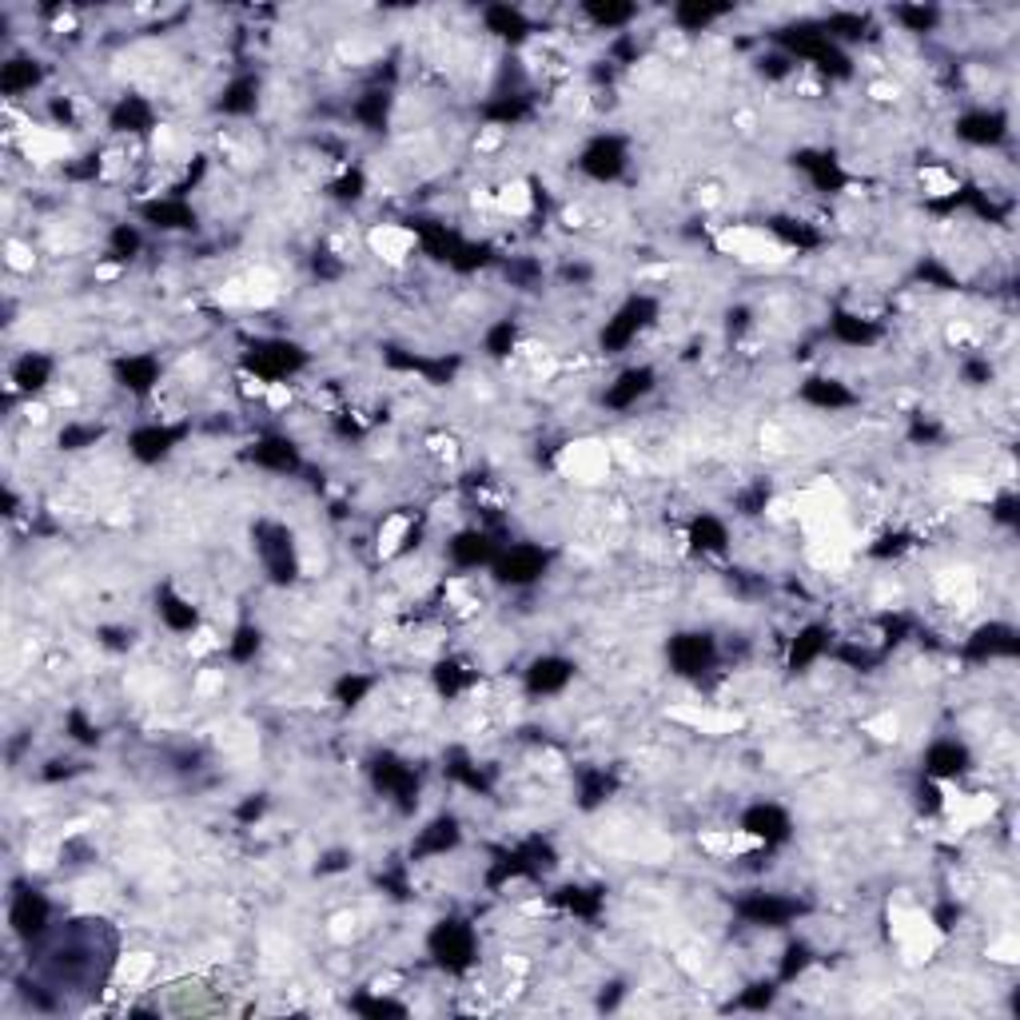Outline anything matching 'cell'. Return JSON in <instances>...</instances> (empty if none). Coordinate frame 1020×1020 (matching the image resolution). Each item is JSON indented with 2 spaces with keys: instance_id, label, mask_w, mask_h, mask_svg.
<instances>
[{
  "instance_id": "cell-1",
  "label": "cell",
  "mask_w": 1020,
  "mask_h": 1020,
  "mask_svg": "<svg viewBox=\"0 0 1020 1020\" xmlns=\"http://www.w3.org/2000/svg\"><path fill=\"white\" fill-rule=\"evenodd\" d=\"M426 952H431V961H435L439 969L459 977V972H466L478 961V937H475V929H471V921L446 917V921H439L435 929H431V937H426Z\"/></svg>"
},
{
  "instance_id": "cell-2",
  "label": "cell",
  "mask_w": 1020,
  "mask_h": 1020,
  "mask_svg": "<svg viewBox=\"0 0 1020 1020\" xmlns=\"http://www.w3.org/2000/svg\"><path fill=\"white\" fill-rule=\"evenodd\" d=\"M244 367H248L259 383H268V387L288 383L291 375H299V371L308 367V351L299 343H291V339H259V343L248 347Z\"/></svg>"
},
{
  "instance_id": "cell-3",
  "label": "cell",
  "mask_w": 1020,
  "mask_h": 1020,
  "mask_svg": "<svg viewBox=\"0 0 1020 1020\" xmlns=\"http://www.w3.org/2000/svg\"><path fill=\"white\" fill-rule=\"evenodd\" d=\"M655 319H658V299H650V296L626 299L622 308L606 319L602 336H598V347H602L606 356H622L626 347L635 343L646 328H655Z\"/></svg>"
},
{
  "instance_id": "cell-4",
  "label": "cell",
  "mask_w": 1020,
  "mask_h": 1020,
  "mask_svg": "<svg viewBox=\"0 0 1020 1020\" xmlns=\"http://www.w3.org/2000/svg\"><path fill=\"white\" fill-rule=\"evenodd\" d=\"M546 566H550V555H546L543 546L515 543V546H503V550H498L491 570H495V578L503 586L523 590V586H535L538 578L546 575Z\"/></svg>"
},
{
  "instance_id": "cell-5",
  "label": "cell",
  "mask_w": 1020,
  "mask_h": 1020,
  "mask_svg": "<svg viewBox=\"0 0 1020 1020\" xmlns=\"http://www.w3.org/2000/svg\"><path fill=\"white\" fill-rule=\"evenodd\" d=\"M9 929L24 945H40L52 929V901L37 889H17L9 901Z\"/></svg>"
},
{
  "instance_id": "cell-6",
  "label": "cell",
  "mask_w": 1020,
  "mask_h": 1020,
  "mask_svg": "<svg viewBox=\"0 0 1020 1020\" xmlns=\"http://www.w3.org/2000/svg\"><path fill=\"white\" fill-rule=\"evenodd\" d=\"M666 658H670V670L682 678H702L713 670L718 662V642L705 630H682V635L670 638L666 646Z\"/></svg>"
},
{
  "instance_id": "cell-7",
  "label": "cell",
  "mask_w": 1020,
  "mask_h": 1020,
  "mask_svg": "<svg viewBox=\"0 0 1020 1020\" xmlns=\"http://www.w3.org/2000/svg\"><path fill=\"white\" fill-rule=\"evenodd\" d=\"M626 168H630V152L622 136H595L578 152V172L595 184H615Z\"/></svg>"
},
{
  "instance_id": "cell-8",
  "label": "cell",
  "mask_w": 1020,
  "mask_h": 1020,
  "mask_svg": "<svg viewBox=\"0 0 1020 1020\" xmlns=\"http://www.w3.org/2000/svg\"><path fill=\"white\" fill-rule=\"evenodd\" d=\"M805 913L802 901H793L785 893H750L738 901V917L745 925H758V929H785Z\"/></svg>"
},
{
  "instance_id": "cell-9",
  "label": "cell",
  "mask_w": 1020,
  "mask_h": 1020,
  "mask_svg": "<svg viewBox=\"0 0 1020 1020\" xmlns=\"http://www.w3.org/2000/svg\"><path fill=\"white\" fill-rule=\"evenodd\" d=\"M259 558H264V570H268L271 583L279 586L296 583L299 558L288 526H259Z\"/></svg>"
},
{
  "instance_id": "cell-10",
  "label": "cell",
  "mask_w": 1020,
  "mask_h": 1020,
  "mask_svg": "<svg viewBox=\"0 0 1020 1020\" xmlns=\"http://www.w3.org/2000/svg\"><path fill=\"white\" fill-rule=\"evenodd\" d=\"M575 682V662L563 655H543L523 670V686L530 698H558Z\"/></svg>"
},
{
  "instance_id": "cell-11",
  "label": "cell",
  "mask_w": 1020,
  "mask_h": 1020,
  "mask_svg": "<svg viewBox=\"0 0 1020 1020\" xmlns=\"http://www.w3.org/2000/svg\"><path fill=\"white\" fill-rule=\"evenodd\" d=\"M742 833L770 849V845H785V842H790V837H793V822H790V813H785L782 805L758 802V805H750V810L742 813Z\"/></svg>"
},
{
  "instance_id": "cell-12",
  "label": "cell",
  "mask_w": 1020,
  "mask_h": 1020,
  "mask_svg": "<svg viewBox=\"0 0 1020 1020\" xmlns=\"http://www.w3.org/2000/svg\"><path fill=\"white\" fill-rule=\"evenodd\" d=\"M972 765V753L965 742H957V738H937V742L925 750L921 758V773L925 777H933V782H957V777H965Z\"/></svg>"
},
{
  "instance_id": "cell-13",
  "label": "cell",
  "mask_w": 1020,
  "mask_h": 1020,
  "mask_svg": "<svg viewBox=\"0 0 1020 1020\" xmlns=\"http://www.w3.org/2000/svg\"><path fill=\"white\" fill-rule=\"evenodd\" d=\"M658 387V371L655 367H626L622 375L615 379V383H606L602 391V403L610 406V411H635L642 399L655 395Z\"/></svg>"
},
{
  "instance_id": "cell-14",
  "label": "cell",
  "mask_w": 1020,
  "mask_h": 1020,
  "mask_svg": "<svg viewBox=\"0 0 1020 1020\" xmlns=\"http://www.w3.org/2000/svg\"><path fill=\"white\" fill-rule=\"evenodd\" d=\"M375 785L391 797V802H399L403 810H415L419 802V773L415 765H406L403 758H395V753H383L375 762Z\"/></svg>"
},
{
  "instance_id": "cell-15",
  "label": "cell",
  "mask_w": 1020,
  "mask_h": 1020,
  "mask_svg": "<svg viewBox=\"0 0 1020 1020\" xmlns=\"http://www.w3.org/2000/svg\"><path fill=\"white\" fill-rule=\"evenodd\" d=\"M184 439V426L172 423H144L128 435V455L136 463H164Z\"/></svg>"
},
{
  "instance_id": "cell-16",
  "label": "cell",
  "mask_w": 1020,
  "mask_h": 1020,
  "mask_svg": "<svg viewBox=\"0 0 1020 1020\" xmlns=\"http://www.w3.org/2000/svg\"><path fill=\"white\" fill-rule=\"evenodd\" d=\"M957 136L972 148H997L1009 136V116H1001L997 109H972L957 120Z\"/></svg>"
},
{
  "instance_id": "cell-17",
  "label": "cell",
  "mask_w": 1020,
  "mask_h": 1020,
  "mask_svg": "<svg viewBox=\"0 0 1020 1020\" xmlns=\"http://www.w3.org/2000/svg\"><path fill=\"white\" fill-rule=\"evenodd\" d=\"M459 842H463L459 817L443 813V817H435V822H426L423 830H419V837L411 842V857H415V862H426V857H446L451 849H459Z\"/></svg>"
},
{
  "instance_id": "cell-18",
  "label": "cell",
  "mask_w": 1020,
  "mask_h": 1020,
  "mask_svg": "<svg viewBox=\"0 0 1020 1020\" xmlns=\"http://www.w3.org/2000/svg\"><path fill=\"white\" fill-rule=\"evenodd\" d=\"M248 459L259 471H271V475H296L299 471V446L288 435H264L251 443Z\"/></svg>"
},
{
  "instance_id": "cell-19",
  "label": "cell",
  "mask_w": 1020,
  "mask_h": 1020,
  "mask_svg": "<svg viewBox=\"0 0 1020 1020\" xmlns=\"http://www.w3.org/2000/svg\"><path fill=\"white\" fill-rule=\"evenodd\" d=\"M686 543H690L693 555H702V558L725 555V550H730V523L710 515V511H702V515H693L690 526H686Z\"/></svg>"
},
{
  "instance_id": "cell-20",
  "label": "cell",
  "mask_w": 1020,
  "mask_h": 1020,
  "mask_svg": "<svg viewBox=\"0 0 1020 1020\" xmlns=\"http://www.w3.org/2000/svg\"><path fill=\"white\" fill-rule=\"evenodd\" d=\"M446 555H451V563L463 566V570H478V566H491L498 555V543L486 530H459L451 543H446Z\"/></svg>"
},
{
  "instance_id": "cell-21",
  "label": "cell",
  "mask_w": 1020,
  "mask_h": 1020,
  "mask_svg": "<svg viewBox=\"0 0 1020 1020\" xmlns=\"http://www.w3.org/2000/svg\"><path fill=\"white\" fill-rule=\"evenodd\" d=\"M44 84V64L37 56H9L0 64V92L9 100L32 96Z\"/></svg>"
},
{
  "instance_id": "cell-22",
  "label": "cell",
  "mask_w": 1020,
  "mask_h": 1020,
  "mask_svg": "<svg viewBox=\"0 0 1020 1020\" xmlns=\"http://www.w3.org/2000/svg\"><path fill=\"white\" fill-rule=\"evenodd\" d=\"M140 216L148 219L152 228H159V231H188V228H196V208H192L184 196L148 199V204L140 208Z\"/></svg>"
},
{
  "instance_id": "cell-23",
  "label": "cell",
  "mask_w": 1020,
  "mask_h": 1020,
  "mask_svg": "<svg viewBox=\"0 0 1020 1020\" xmlns=\"http://www.w3.org/2000/svg\"><path fill=\"white\" fill-rule=\"evenodd\" d=\"M52 375H56V359L44 356V351H24L9 371L12 387H17L20 395H40L52 383Z\"/></svg>"
},
{
  "instance_id": "cell-24",
  "label": "cell",
  "mask_w": 1020,
  "mask_h": 1020,
  "mask_svg": "<svg viewBox=\"0 0 1020 1020\" xmlns=\"http://www.w3.org/2000/svg\"><path fill=\"white\" fill-rule=\"evenodd\" d=\"M159 375H164V367H159L156 356H124L116 363V383L124 387L128 395H148V391H156Z\"/></svg>"
},
{
  "instance_id": "cell-25",
  "label": "cell",
  "mask_w": 1020,
  "mask_h": 1020,
  "mask_svg": "<svg viewBox=\"0 0 1020 1020\" xmlns=\"http://www.w3.org/2000/svg\"><path fill=\"white\" fill-rule=\"evenodd\" d=\"M1017 655V630L1004 622H985L977 626V635L969 638V658L989 662V658H1012Z\"/></svg>"
},
{
  "instance_id": "cell-26",
  "label": "cell",
  "mask_w": 1020,
  "mask_h": 1020,
  "mask_svg": "<svg viewBox=\"0 0 1020 1020\" xmlns=\"http://www.w3.org/2000/svg\"><path fill=\"white\" fill-rule=\"evenodd\" d=\"M112 132H128V136H148L152 128H156V109H152V100L144 96H120L116 109H112L109 116Z\"/></svg>"
},
{
  "instance_id": "cell-27",
  "label": "cell",
  "mask_w": 1020,
  "mask_h": 1020,
  "mask_svg": "<svg viewBox=\"0 0 1020 1020\" xmlns=\"http://www.w3.org/2000/svg\"><path fill=\"white\" fill-rule=\"evenodd\" d=\"M802 399L810 406H817V411H845V406L857 403V395L845 387V379L833 375H810L802 383Z\"/></svg>"
},
{
  "instance_id": "cell-28",
  "label": "cell",
  "mask_w": 1020,
  "mask_h": 1020,
  "mask_svg": "<svg viewBox=\"0 0 1020 1020\" xmlns=\"http://www.w3.org/2000/svg\"><path fill=\"white\" fill-rule=\"evenodd\" d=\"M156 615H159V622L168 626L172 635H192V630L199 626V610L188 602V598L179 595V590H172V586H164V590L156 595Z\"/></svg>"
},
{
  "instance_id": "cell-29",
  "label": "cell",
  "mask_w": 1020,
  "mask_h": 1020,
  "mask_svg": "<svg viewBox=\"0 0 1020 1020\" xmlns=\"http://www.w3.org/2000/svg\"><path fill=\"white\" fill-rule=\"evenodd\" d=\"M830 336L837 339V343H845V347H869V343H877V339H882V328H877L873 319L857 316V311L837 308V311H833V319H830Z\"/></svg>"
},
{
  "instance_id": "cell-30",
  "label": "cell",
  "mask_w": 1020,
  "mask_h": 1020,
  "mask_svg": "<svg viewBox=\"0 0 1020 1020\" xmlns=\"http://www.w3.org/2000/svg\"><path fill=\"white\" fill-rule=\"evenodd\" d=\"M830 655V630L825 626H805V630H797L790 642V670H810L813 662H822V658Z\"/></svg>"
},
{
  "instance_id": "cell-31",
  "label": "cell",
  "mask_w": 1020,
  "mask_h": 1020,
  "mask_svg": "<svg viewBox=\"0 0 1020 1020\" xmlns=\"http://www.w3.org/2000/svg\"><path fill=\"white\" fill-rule=\"evenodd\" d=\"M483 24L491 37L498 40H511V44H518V40L530 32V20H526L523 9H511V4H491V9L483 12Z\"/></svg>"
},
{
  "instance_id": "cell-32",
  "label": "cell",
  "mask_w": 1020,
  "mask_h": 1020,
  "mask_svg": "<svg viewBox=\"0 0 1020 1020\" xmlns=\"http://www.w3.org/2000/svg\"><path fill=\"white\" fill-rule=\"evenodd\" d=\"M256 104H259L256 76H236L228 89L219 92V112H228V116H248V112H256Z\"/></svg>"
},
{
  "instance_id": "cell-33",
  "label": "cell",
  "mask_w": 1020,
  "mask_h": 1020,
  "mask_svg": "<svg viewBox=\"0 0 1020 1020\" xmlns=\"http://www.w3.org/2000/svg\"><path fill=\"white\" fill-rule=\"evenodd\" d=\"M391 104H395V96H391L387 89L363 92V96L356 100V120L363 124V128L383 132V128H387V120H391Z\"/></svg>"
},
{
  "instance_id": "cell-34",
  "label": "cell",
  "mask_w": 1020,
  "mask_h": 1020,
  "mask_svg": "<svg viewBox=\"0 0 1020 1020\" xmlns=\"http://www.w3.org/2000/svg\"><path fill=\"white\" fill-rule=\"evenodd\" d=\"M722 17H730V9H725V4H678V9L670 12V20H674L682 32H705L710 24H718Z\"/></svg>"
},
{
  "instance_id": "cell-35",
  "label": "cell",
  "mask_w": 1020,
  "mask_h": 1020,
  "mask_svg": "<svg viewBox=\"0 0 1020 1020\" xmlns=\"http://www.w3.org/2000/svg\"><path fill=\"white\" fill-rule=\"evenodd\" d=\"M610 793H615V777L606 770L578 773V805H583V810H595V805L610 802Z\"/></svg>"
},
{
  "instance_id": "cell-36",
  "label": "cell",
  "mask_w": 1020,
  "mask_h": 1020,
  "mask_svg": "<svg viewBox=\"0 0 1020 1020\" xmlns=\"http://www.w3.org/2000/svg\"><path fill=\"white\" fill-rule=\"evenodd\" d=\"M583 12L590 17V24H595V29H606V32L626 29V24L638 17L635 4H586Z\"/></svg>"
},
{
  "instance_id": "cell-37",
  "label": "cell",
  "mask_w": 1020,
  "mask_h": 1020,
  "mask_svg": "<svg viewBox=\"0 0 1020 1020\" xmlns=\"http://www.w3.org/2000/svg\"><path fill=\"white\" fill-rule=\"evenodd\" d=\"M555 901L563 905L566 913H575V917H595V913L602 909V893L583 889V885H566V889H558Z\"/></svg>"
},
{
  "instance_id": "cell-38",
  "label": "cell",
  "mask_w": 1020,
  "mask_h": 1020,
  "mask_svg": "<svg viewBox=\"0 0 1020 1020\" xmlns=\"http://www.w3.org/2000/svg\"><path fill=\"white\" fill-rule=\"evenodd\" d=\"M259 646H264L259 626L244 622V626H236V635L228 638V658H231V662H239V666H248V662H256Z\"/></svg>"
},
{
  "instance_id": "cell-39",
  "label": "cell",
  "mask_w": 1020,
  "mask_h": 1020,
  "mask_svg": "<svg viewBox=\"0 0 1020 1020\" xmlns=\"http://www.w3.org/2000/svg\"><path fill=\"white\" fill-rule=\"evenodd\" d=\"M471 682H475V670H466V666L455 662V658L435 666V690L443 693V698H455V693H463Z\"/></svg>"
},
{
  "instance_id": "cell-40",
  "label": "cell",
  "mask_w": 1020,
  "mask_h": 1020,
  "mask_svg": "<svg viewBox=\"0 0 1020 1020\" xmlns=\"http://www.w3.org/2000/svg\"><path fill=\"white\" fill-rule=\"evenodd\" d=\"M483 347H486V356H491V359H506V356H511V351L518 347V328H515V319H498L495 328L486 331Z\"/></svg>"
},
{
  "instance_id": "cell-41",
  "label": "cell",
  "mask_w": 1020,
  "mask_h": 1020,
  "mask_svg": "<svg viewBox=\"0 0 1020 1020\" xmlns=\"http://www.w3.org/2000/svg\"><path fill=\"white\" fill-rule=\"evenodd\" d=\"M100 439H104V426L100 423H69V426H60L56 443L64 446V451H84V446H96Z\"/></svg>"
},
{
  "instance_id": "cell-42",
  "label": "cell",
  "mask_w": 1020,
  "mask_h": 1020,
  "mask_svg": "<svg viewBox=\"0 0 1020 1020\" xmlns=\"http://www.w3.org/2000/svg\"><path fill=\"white\" fill-rule=\"evenodd\" d=\"M813 965V949L805 941H790L785 945V957H782V972H777V981L782 985H790V981H797L805 969Z\"/></svg>"
},
{
  "instance_id": "cell-43",
  "label": "cell",
  "mask_w": 1020,
  "mask_h": 1020,
  "mask_svg": "<svg viewBox=\"0 0 1020 1020\" xmlns=\"http://www.w3.org/2000/svg\"><path fill=\"white\" fill-rule=\"evenodd\" d=\"M140 248H144V239H140L136 224H116L109 236V256L112 259H136Z\"/></svg>"
},
{
  "instance_id": "cell-44",
  "label": "cell",
  "mask_w": 1020,
  "mask_h": 1020,
  "mask_svg": "<svg viewBox=\"0 0 1020 1020\" xmlns=\"http://www.w3.org/2000/svg\"><path fill=\"white\" fill-rule=\"evenodd\" d=\"M371 690H375V678H367V674H343V678L336 682V702H339V705H359Z\"/></svg>"
},
{
  "instance_id": "cell-45",
  "label": "cell",
  "mask_w": 1020,
  "mask_h": 1020,
  "mask_svg": "<svg viewBox=\"0 0 1020 1020\" xmlns=\"http://www.w3.org/2000/svg\"><path fill=\"white\" fill-rule=\"evenodd\" d=\"M773 1001H777V985H773V981H758V985H750L742 997H738V1009L762 1012V1009H770Z\"/></svg>"
},
{
  "instance_id": "cell-46",
  "label": "cell",
  "mask_w": 1020,
  "mask_h": 1020,
  "mask_svg": "<svg viewBox=\"0 0 1020 1020\" xmlns=\"http://www.w3.org/2000/svg\"><path fill=\"white\" fill-rule=\"evenodd\" d=\"M897 20L905 24V32H929L937 20H941V12L937 9H921V4H909V9H897Z\"/></svg>"
},
{
  "instance_id": "cell-47",
  "label": "cell",
  "mask_w": 1020,
  "mask_h": 1020,
  "mask_svg": "<svg viewBox=\"0 0 1020 1020\" xmlns=\"http://www.w3.org/2000/svg\"><path fill=\"white\" fill-rule=\"evenodd\" d=\"M356 1012H363V1017H403L406 1004L391 1001V997H359L356 1004H351Z\"/></svg>"
},
{
  "instance_id": "cell-48",
  "label": "cell",
  "mask_w": 1020,
  "mask_h": 1020,
  "mask_svg": "<svg viewBox=\"0 0 1020 1020\" xmlns=\"http://www.w3.org/2000/svg\"><path fill=\"white\" fill-rule=\"evenodd\" d=\"M363 188H367L363 172H359V168H351V172H343V176H339V184H336V188H331V192H336V199H343V204H347V199L356 204V199H363Z\"/></svg>"
},
{
  "instance_id": "cell-49",
  "label": "cell",
  "mask_w": 1020,
  "mask_h": 1020,
  "mask_svg": "<svg viewBox=\"0 0 1020 1020\" xmlns=\"http://www.w3.org/2000/svg\"><path fill=\"white\" fill-rule=\"evenodd\" d=\"M69 730H72V738H76V742H84V745L100 742V733L92 730L89 722H84V713H72V718H69Z\"/></svg>"
}]
</instances>
